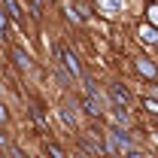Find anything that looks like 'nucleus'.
<instances>
[{
    "label": "nucleus",
    "instance_id": "nucleus-13",
    "mask_svg": "<svg viewBox=\"0 0 158 158\" xmlns=\"http://www.w3.org/2000/svg\"><path fill=\"white\" fill-rule=\"evenodd\" d=\"M6 118H9V113H6V106L0 103V122H6Z\"/></svg>",
    "mask_w": 158,
    "mask_h": 158
},
{
    "label": "nucleus",
    "instance_id": "nucleus-14",
    "mask_svg": "<svg viewBox=\"0 0 158 158\" xmlns=\"http://www.w3.org/2000/svg\"><path fill=\"white\" fill-rule=\"evenodd\" d=\"M0 146H6V137H3V134H0Z\"/></svg>",
    "mask_w": 158,
    "mask_h": 158
},
{
    "label": "nucleus",
    "instance_id": "nucleus-7",
    "mask_svg": "<svg viewBox=\"0 0 158 158\" xmlns=\"http://www.w3.org/2000/svg\"><path fill=\"white\" fill-rule=\"evenodd\" d=\"M31 113H34V118H37V125H40V128H49V122H46V116H43V106H34Z\"/></svg>",
    "mask_w": 158,
    "mask_h": 158
},
{
    "label": "nucleus",
    "instance_id": "nucleus-8",
    "mask_svg": "<svg viewBox=\"0 0 158 158\" xmlns=\"http://www.w3.org/2000/svg\"><path fill=\"white\" fill-rule=\"evenodd\" d=\"M140 37L146 40V43H155V40H158V34H155V27H143V31H140Z\"/></svg>",
    "mask_w": 158,
    "mask_h": 158
},
{
    "label": "nucleus",
    "instance_id": "nucleus-4",
    "mask_svg": "<svg viewBox=\"0 0 158 158\" xmlns=\"http://www.w3.org/2000/svg\"><path fill=\"white\" fill-rule=\"evenodd\" d=\"M12 61H15V64H19V67H24V70H27V67H31V58H27V55H24V52H21V49H12Z\"/></svg>",
    "mask_w": 158,
    "mask_h": 158
},
{
    "label": "nucleus",
    "instance_id": "nucleus-1",
    "mask_svg": "<svg viewBox=\"0 0 158 158\" xmlns=\"http://www.w3.org/2000/svg\"><path fill=\"white\" fill-rule=\"evenodd\" d=\"M58 55H61V61H64V67H67V70H70V73H73V76H82V67H79V61H76V55H73V52H70V49H61Z\"/></svg>",
    "mask_w": 158,
    "mask_h": 158
},
{
    "label": "nucleus",
    "instance_id": "nucleus-3",
    "mask_svg": "<svg viewBox=\"0 0 158 158\" xmlns=\"http://www.w3.org/2000/svg\"><path fill=\"white\" fill-rule=\"evenodd\" d=\"M137 70L143 73V76H149V79H155V73H158L155 64H152V61H146V58H140V61H137Z\"/></svg>",
    "mask_w": 158,
    "mask_h": 158
},
{
    "label": "nucleus",
    "instance_id": "nucleus-12",
    "mask_svg": "<svg viewBox=\"0 0 158 158\" xmlns=\"http://www.w3.org/2000/svg\"><path fill=\"white\" fill-rule=\"evenodd\" d=\"M49 152H52V155H58V158L64 155V149H61V146H55V143H52V146H49Z\"/></svg>",
    "mask_w": 158,
    "mask_h": 158
},
{
    "label": "nucleus",
    "instance_id": "nucleus-11",
    "mask_svg": "<svg viewBox=\"0 0 158 158\" xmlns=\"http://www.w3.org/2000/svg\"><path fill=\"white\" fill-rule=\"evenodd\" d=\"M143 106H146V110H149V113H152V116H158V100H143Z\"/></svg>",
    "mask_w": 158,
    "mask_h": 158
},
{
    "label": "nucleus",
    "instance_id": "nucleus-10",
    "mask_svg": "<svg viewBox=\"0 0 158 158\" xmlns=\"http://www.w3.org/2000/svg\"><path fill=\"white\" fill-rule=\"evenodd\" d=\"M82 106H85V110H88L91 116H98V113H100V110H98V103H94L91 98H85V100H82Z\"/></svg>",
    "mask_w": 158,
    "mask_h": 158
},
{
    "label": "nucleus",
    "instance_id": "nucleus-6",
    "mask_svg": "<svg viewBox=\"0 0 158 158\" xmlns=\"http://www.w3.org/2000/svg\"><path fill=\"white\" fill-rule=\"evenodd\" d=\"M3 6H6V12H9L12 19H21V6L15 3V0H3Z\"/></svg>",
    "mask_w": 158,
    "mask_h": 158
},
{
    "label": "nucleus",
    "instance_id": "nucleus-9",
    "mask_svg": "<svg viewBox=\"0 0 158 158\" xmlns=\"http://www.w3.org/2000/svg\"><path fill=\"white\" fill-rule=\"evenodd\" d=\"M6 15H9V12H3V9H0V40L9 37V31H6Z\"/></svg>",
    "mask_w": 158,
    "mask_h": 158
},
{
    "label": "nucleus",
    "instance_id": "nucleus-2",
    "mask_svg": "<svg viewBox=\"0 0 158 158\" xmlns=\"http://www.w3.org/2000/svg\"><path fill=\"white\" fill-rule=\"evenodd\" d=\"M110 94H113V100H116L118 106H122V110H125V106H128V91H125V88H122V85H113V88H110Z\"/></svg>",
    "mask_w": 158,
    "mask_h": 158
},
{
    "label": "nucleus",
    "instance_id": "nucleus-5",
    "mask_svg": "<svg viewBox=\"0 0 158 158\" xmlns=\"http://www.w3.org/2000/svg\"><path fill=\"white\" fill-rule=\"evenodd\" d=\"M110 140H113L116 146H128V134H125V131H118V128L110 131Z\"/></svg>",
    "mask_w": 158,
    "mask_h": 158
}]
</instances>
